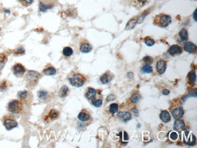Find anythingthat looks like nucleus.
Segmentation results:
<instances>
[{"mask_svg": "<svg viewBox=\"0 0 197 148\" xmlns=\"http://www.w3.org/2000/svg\"><path fill=\"white\" fill-rule=\"evenodd\" d=\"M73 49L70 47H65L63 50V54L66 57H70L73 55Z\"/></svg>", "mask_w": 197, "mask_h": 148, "instance_id": "nucleus-29", "label": "nucleus"}, {"mask_svg": "<svg viewBox=\"0 0 197 148\" xmlns=\"http://www.w3.org/2000/svg\"><path fill=\"white\" fill-rule=\"evenodd\" d=\"M2 122L8 131H11L18 126V123L13 116L6 115L2 119Z\"/></svg>", "mask_w": 197, "mask_h": 148, "instance_id": "nucleus-5", "label": "nucleus"}, {"mask_svg": "<svg viewBox=\"0 0 197 148\" xmlns=\"http://www.w3.org/2000/svg\"><path fill=\"white\" fill-rule=\"evenodd\" d=\"M134 1L136 2V5H138L137 6H139L141 8L146 4V3L148 2V0H134Z\"/></svg>", "mask_w": 197, "mask_h": 148, "instance_id": "nucleus-37", "label": "nucleus"}, {"mask_svg": "<svg viewBox=\"0 0 197 148\" xmlns=\"http://www.w3.org/2000/svg\"><path fill=\"white\" fill-rule=\"evenodd\" d=\"M43 73L46 76H54L57 73V70L55 68L51 66V64H48L46 66V67L43 69Z\"/></svg>", "mask_w": 197, "mask_h": 148, "instance_id": "nucleus-21", "label": "nucleus"}, {"mask_svg": "<svg viewBox=\"0 0 197 148\" xmlns=\"http://www.w3.org/2000/svg\"><path fill=\"white\" fill-rule=\"evenodd\" d=\"M60 116V113L58 110L55 109H50L48 113L43 116V121L46 123H49L56 119H57Z\"/></svg>", "mask_w": 197, "mask_h": 148, "instance_id": "nucleus-6", "label": "nucleus"}, {"mask_svg": "<svg viewBox=\"0 0 197 148\" xmlns=\"http://www.w3.org/2000/svg\"><path fill=\"white\" fill-rule=\"evenodd\" d=\"M92 104L96 107H100L103 104V98L101 96V94L98 95V97H95L91 101Z\"/></svg>", "mask_w": 197, "mask_h": 148, "instance_id": "nucleus-24", "label": "nucleus"}, {"mask_svg": "<svg viewBox=\"0 0 197 148\" xmlns=\"http://www.w3.org/2000/svg\"><path fill=\"white\" fill-rule=\"evenodd\" d=\"M143 61L146 64H149V65H150L153 61V60L152 57H149V56H146V57H144L143 58Z\"/></svg>", "mask_w": 197, "mask_h": 148, "instance_id": "nucleus-35", "label": "nucleus"}, {"mask_svg": "<svg viewBox=\"0 0 197 148\" xmlns=\"http://www.w3.org/2000/svg\"><path fill=\"white\" fill-rule=\"evenodd\" d=\"M160 120L165 123H168L171 120V117L168 110H163L160 115Z\"/></svg>", "mask_w": 197, "mask_h": 148, "instance_id": "nucleus-23", "label": "nucleus"}, {"mask_svg": "<svg viewBox=\"0 0 197 148\" xmlns=\"http://www.w3.org/2000/svg\"><path fill=\"white\" fill-rule=\"evenodd\" d=\"M18 97L23 103H27L31 98L30 94L27 91H20L18 93Z\"/></svg>", "mask_w": 197, "mask_h": 148, "instance_id": "nucleus-18", "label": "nucleus"}, {"mask_svg": "<svg viewBox=\"0 0 197 148\" xmlns=\"http://www.w3.org/2000/svg\"><path fill=\"white\" fill-rule=\"evenodd\" d=\"M26 70L25 67L20 63H17L12 67L13 73L17 78L22 77L24 75Z\"/></svg>", "mask_w": 197, "mask_h": 148, "instance_id": "nucleus-10", "label": "nucleus"}, {"mask_svg": "<svg viewBox=\"0 0 197 148\" xmlns=\"http://www.w3.org/2000/svg\"><path fill=\"white\" fill-rule=\"evenodd\" d=\"M8 61V56L4 54H0V71H1L6 65Z\"/></svg>", "mask_w": 197, "mask_h": 148, "instance_id": "nucleus-25", "label": "nucleus"}, {"mask_svg": "<svg viewBox=\"0 0 197 148\" xmlns=\"http://www.w3.org/2000/svg\"><path fill=\"white\" fill-rule=\"evenodd\" d=\"M39 9L41 12H46L52 9L55 3V0H39Z\"/></svg>", "mask_w": 197, "mask_h": 148, "instance_id": "nucleus-7", "label": "nucleus"}, {"mask_svg": "<svg viewBox=\"0 0 197 148\" xmlns=\"http://www.w3.org/2000/svg\"><path fill=\"white\" fill-rule=\"evenodd\" d=\"M137 23V18L136 19H132L131 20H130L126 26V30H131L132 29H134L135 26H136V24Z\"/></svg>", "mask_w": 197, "mask_h": 148, "instance_id": "nucleus-28", "label": "nucleus"}, {"mask_svg": "<svg viewBox=\"0 0 197 148\" xmlns=\"http://www.w3.org/2000/svg\"><path fill=\"white\" fill-rule=\"evenodd\" d=\"M196 10H195V12H194V13H193V18H194V20H195V21H196Z\"/></svg>", "mask_w": 197, "mask_h": 148, "instance_id": "nucleus-42", "label": "nucleus"}, {"mask_svg": "<svg viewBox=\"0 0 197 148\" xmlns=\"http://www.w3.org/2000/svg\"><path fill=\"white\" fill-rule=\"evenodd\" d=\"M109 112L112 115L116 114L118 112V104L116 103H112L109 106Z\"/></svg>", "mask_w": 197, "mask_h": 148, "instance_id": "nucleus-27", "label": "nucleus"}, {"mask_svg": "<svg viewBox=\"0 0 197 148\" xmlns=\"http://www.w3.org/2000/svg\"><path fill=\"white\" fill-rule=\"evenodd\" d=\"M188 32L185 28L181 29L178 32V33L175 36L176 41L179 44H183L188 40Z\"/></svg>", "mask_w": 197, "mask_h": 148, "instance_id": "nucleus-8", "label": "nucleus"}, {"mask_svg": "<svg viewBox=\"0 0 197 148\" xmlns=\"http://www.w3.org/2000/svg\"><path fill=\"white\" fill-rule=\"evenodd\" d=\"M140 100H141V96L138 93H137V92L133 94L131 97V102L133 103H135V104L138 103Z\"/></svg>", "mask_w": 197, "mask_h": 148, "instance_id": "nucleus-31", "label": "nucleus"}, {"mask_svg": "<svg viewBox=\"0 0 197 148\" xmlns=\"http://www.w3.org/2000/svg\"><path fill=\"white\" fill-rule=\"evenodd\" d=\"M113 77H114L113 74L111 72L107 70L106 72H104L102 76H101L100 79L103 84L106 85L109 83L112 80Z\"/></svg>", "mask_w": 197, "mask_h": 148, "instance_id": "nucleus-15", "label": "nucleus"}, {"mask_svg": "<svg viewBox=\"0 0 197 148\" xmlns=\"http://www.w3.org/2000/svg\"><path fill=\"white\" fill-rule=\"evenodd\" d=\"M184 50L190 54H193L196 52V45L192 42H187L184 45L183 47Z\"/></svg>", "mask_w": 197, "mask_h": 148, "instance_id": "nucleus-19", "label": "nucleus"}, {"mask_svg": "<svg viewBox=\"0 0 197 148\" xmlns=\"http://www.w3.org/2000/svg\"><path fill=\"white\" fill-rule=\"evenodd\" d=\"M141 71L143 73H150L153 71V67L149 64H145L142 67Z\"/></svg>", "mask_w": 197, "mask_h": 148, "instance_id": "nucleus-32", "label": "nucleus"}, {"mask_svg": "<svg viewBox=\"0 0 197 148\" xmlns=\"http://www.w3.org/2000/svg\"><path fill=\"white\" fill-rule=\"evenodd\" d=\"M171 21L172 18L170 15L165 14H160L155 16L153 20V24L162 28H165L171 23Z\"/></svg>", "mask_w": 197, "mask_h": 148, "instance_id": "nucleus-2", "label": "nucleus"}, {"mask_svg": "<svg viewBox=\"0 0 197 148\" xmlns=\"http://www.w3.org/2000/svg\"><path fill=\"white\" fill-rule=\"evenodd\" d=\"M99 92H100V90H96L93 88L89 87L86 91L85 97L89 101H91L93 98H94L98 95Z\"/></svg>", "mask_w": 197, "mask_h": 148, "instance_id": "nucleus-16", "label": "nucleus"}, {"mask_svg": "<svg viewBox=\"0 0 197 148\" xmlns=\"http://www.w3.org/2000/svg\"><path fill=\"white\" fill-rule=\"evenodd\" d=\"M144 42L148 46H152L155 43V42L154 41V40H153L152 38H150V37H149V36L146 37V38L144 39Z\"/></svg>", "mask_w": 197, "mask_h": 148, "instance_id": "nucleus-34", "label": "nucleus"}, {"mask_svg": "<svg viewBox=\"0 0 197 148\" xmlns=\"http://www.w3.org/2000/svg\"><path fill=\"white\" fill-rule=\"evenodd\" d=\"M147 13L146 12H144V13H143L139 17H138L137 18V23H142L143 21H144V18L147 16Z\"/></svg>", "mask_w": 197, "mask_h": 148, "instance_id": "nucleus-38", "label": "nucleus"}, {"mask_svg": "<svg viewBox=\"0 0 197 148\" xmlns=\"http://www.w3.org/2000/svg\"><path fill=\"white\" fill-rule=\"evenodd\" d=\"M41 78V74L34 70H29L25 77V80L27 83V86L31 88H33L38 84L39 79Z\"/></svg>", "mask_w": 197, "mask_h": 148, "instance_id": "nucleus-3", "label": "nucleus"}, {"mask_svg": "<svg viewBox=\"0 0 197 148\" xmlns=\"http://www.w3.org/2000/svg\"><path fill=\"white\" fill-rule=\"evenodd\" d=\"M169 93H170V91H169V90H168V89H165V90L163 91V94L164 95H169Z\"/></svg>", "mask_w": 197, "mask_h": 148, "instance_id": "nucleus-41", "label": "nucleus"}, {"mask_svg": "<svg viewBox=\"0 0 197 148\" xmlns=\"http://www.w3.org/2000/svg\"><path fill=\"white\" fill-rule=\"evenodd\" d=\"M118 118L123 122H128L131 120L132 116L131 113L124 111V112H120L118 114Z\"/></svg>", "mask_w": 197, "mask_h": 148, "instance_id": "nucleus-22", "label": "nucleus"}, {"mask_svg": "<svg viewBox=\"0 0 197 148\" xmlns=\"http://www.w3.org/2000/svg\"><path fill=\"white\" fill-rule=\"evenodd\" d=\"M170 138L172 140L175 141L178 138V134L175 132H171V134L170 135Z\"/></svg>", "mask_w": 197, "mask_h": 148, "instance_id": "nucleus-39", "label": "nucleus"}, {"mask_svg": "<svg viewBox=\"0 0 197 148\" xmlns=\"http://www.w3.org/2000/svg\"><path fill=\"white\" fill-rule=\"evenodd\" d=\"M68 80L72 86L76 88H80L85 85L87 79L82 73L73 72L69 76Z\"/></svg>", "mask_w": 197, "mask_h": 148, "instance_id": "nucleus-1", "label": "nucleus"}, {"mask_svg": "<svg viewBox=\"0 0 197 148\" xmlns=\"http://www.w3.org/2000/svg\"><path fill=\"white\" fill-rule=\"evenodd\" d=\"M38 96L39 99L42 100H45L48 97V92L44 90H41L38 91Z\"/></svg>", "mask_w": 197, "mask_h": 148, "instance_id": "nucleus-33", "label": "nucleus"}, {"mask_svg": "<svg viewBox=\"0 0 197 148\" xmlns=\"http://www.w3.org/2000/svg\"><path fill=\"white\" fill-rule=\"evenodd\" d=\"M184 142L187 145L192 146L196 142L195 137L191 132H185L184 135Z\"/></svg>", "mask_w": 197, "mask_h": 148, "instance_id": "nucleus-13", "label": "nucleus"}, {"mask_svg": "<svg viewBox=\"0 0 197 148\" xmlns=\"http://www.w3.org/2000/svg\"><path fill=\"white\" fill-rule=\"evenodd\" d=\"M68 92H69L68 87L66 86H64L60 89V93H59L60 97H61V98H64L67 95Z\"/></svg>", "mask_w": 197, "mask_h": 148, "instance_id": "nucleus-30", "label": "nucleus"}, {"mask_svg": "<svg viewBox=\"0 0 197 148\" xmlns=\"http://www.w3.org/2000/svg\"><path fill=\"white\" fill-rule=\"evenodd\" d=\"M167 61L164 60H160L157 62L156 65V69L157 72L160 74L164 73L166 70Z\"/></svg>", "mask_w": 197, "mask_h": 148, "instance_id": "nucleus-17", "label": "nucleus"}, {"mask_svg": "<svg viewBox=\"0 0 197 148\" xmlns=\"http://www.w3.org/2000/svg\"><path fill=\"white\" fill-rule=\"evenodd\" d=\"M168 52L169 53V54L172 57H175L178 55H180L182 54L183 52V48L177 45H174L171 46L168 51Z\"/></svg>", "mask_w": 197, "mask_h": 148, "instance_id": "nucleus-14", "label": "nucleus"}, {"mask_svg": "<svg viewBox=\"0 0 197 148\" xmlns=\"http://www.w3.org/2000/svg\"><path fill=\"white\" fill-rule=\"evenodd\" d=\"M171 110L173 117L175 119H178L181 118L184 114V110L183 109V107H182L181 105H179V104H175V106L172 107L171 109Z\"/></svg>", "mask_w": 197, "mask_h": 148, "instance_id": "nucleus-9", "label": "nucleus"}, {"mask_svg": "<svg viewBox=\"0 0 197 148\" xmlns=\"http://www.w3.org/2000/svg\"><path fill=\"white\" fill-rule=\"evenodd\" d=\"M185 123L183 120L177 119L174 125V129L177 132H181L184 129Z\"/></svg>", "mask_w": 197, "mask_h": 148, "instance_id": "nucleus-20", "label": "nucleus"}, {"mask_svg": "<svg viewBox=\"0 0 197 148\" xmlns=\"http://www.w3.org/2000/svg\"><path fill=\"white\" fill-rule=\"evenodd\" d=\"M34 0H19L20 3L24 6H29L33 3Z\"/></svg>", "mask_w": 197, "mask_h": 148, "instance_id": "nucleus-36", "label": "nucleus"}, {"mask_svg": "<svg viewBox=\"0 0 197 148\" xmlns=\"http://www.w3.org/2000/svg\"><path fill=\"white\" fill-rule=\"evenodd\" d=\"M116 99V96L114 95H110L109 96H108L107 97L106 101H113Z\"/></svg>", "mask_w": 197, "mask_h": 148, "instance_id": "nucleus-40", "label": "nucleus"}, {"mask_svg": "<svg viewBox=\"0 0 197 148\" xmlns=\"http://www.w3.org/2000/svg\"><path fill=\"white\" fill-rule=\"evenodd\" d=\"M187 79H188V82L190 85H194L195 83L196 82V74L193 71H191L189 73L188 76H187Z\"/></svg>", "mask_w": 197, "mask_h": 148, "instance_id": "nucleus-26", "label": "nucleus"}, {"mask_svg": "<svg viewBox=\"0 0 197 148\" xmlns=\"http://www.w3.org/2000/svg\"><path fill=\"white\" fill-rule=\"evenodd\" d=\"M92 50V46L89 43V42L85 39L82 40L80 45V52L84 54H88L91 52Z\"/></svg>", "mask_w": 197, "mask_h": 148, "instance_id": "nucleus-12", "label": "nucleus"}, {"mask_svg": "<svg viewBox=\"0 0 197 148\" xmlns=\"http://www.w3.org/2000/svg\"><path fill=\"white\" fill-rule=\"evenodd\" d=\"M8 109L9 112L14 114H20L22 113L23 110V103L18 99H14L11 101L8 104Z\"/></svg>", "mask_w": 197, "mask_h": 148, "instance_id": "nucleus-4", "label": "nucleus"}, {"mask_svg": "<svg viewBox=\"0 0 197 148\" xmlns=\"http://www.w3.org/2000/svg\"><path fill=\"white\" fill-rule=\"evenodd\" d=\"M78 119L79 120L83 122H88L92 120V117L90 113L86 109H83L81 112L79 113L78 116Z\"/></svg>", "mask_w": 197, "mask_h": 148, "instance_id": "nucleus-11", "label": "nucleus"}]
</instances>
